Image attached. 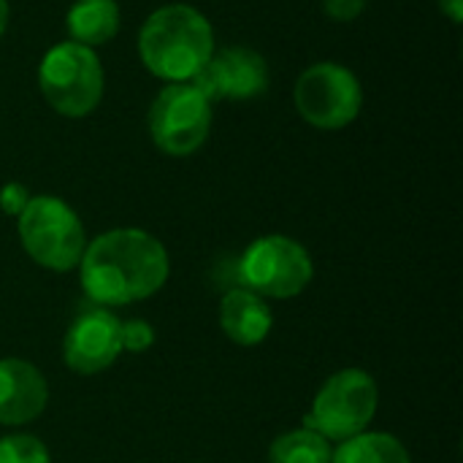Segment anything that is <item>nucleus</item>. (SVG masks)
Instances as JSON below:
<instances>
[{
    "label": "nucleus",
    "mask_w": 463,
    "mask_h": 463,
    "mask_svg": "<svg viewBox=\"0 0 463 463\" xmlns=\"http://www.w3.org/2000/svg\"><path fill=\"white\" fill-rule=\"evenodd\" d=\"M84 296L95 307H128L155 296L168 274L171 260L160 239L141 228H114L87 241L79 260Z\"/></svg>",
    "instance_id": "f257e3e1"
},
{
    "label": "nucleus",
    "mask_w": 463,
    "mask_h": 463,
    "mask_svg": "<svg viewBox=\"0 0 463 463\" xmlns=\"http://www.w3.org/2000/svg\"><path fill=\"white\" fill-rule=\"evenodd\" d=\"M214 49L212 22L187 3L155 8L138 30V57L144 68L165 84L193 81L206 68Z\"/></svg>",
    "instance_id": "f03ea898"
},
{
    "label": "nucleus",
    "mask_w": 463,
    "mask_h": 463,
    "mask_svg": "<svg viewBox=\"0 0 463 463\" xmlns=\"http://www.w3.org/2000/svg\"><path fill=\"white\" fill-rule=\"evenodd\" d=\"M38 87L52 111L68 119H81L103 100V62L95 49L76 41L54 43L38 62Z\"/></svg>",
    "instance_id": "7ed1b4c3"
},
{
    "label": "nucleus",
    "mask_w": 463,
    "mask_h": 463,
    "mask_svg": "<svg viewBox=\"0 0 463 463\" xmlns=\"http://www.w3.org/2000/svg\"><path fill=\"white\" fill-rule=\"evenodd\" d=\"M16 231L30 260L57 274L76 269L87 247L79 214L57 195H30L16 217Z\"/></svg>",
    "instance_id": "20e7f679"
},
{
    "label": "nucleus",
    "mask_w": 463,
    "mask_h": 463,
    "mask_svg": "<svg viewBox=\"0 0 463 463\" xmlns=\"http://www.w3.org/2000/svg\"><path fill=\"white\" fill-rule=\"evenodd\" d=\"M212 122L214 106L193 81L165 84L146 114L149 138L168 157L195 155L209 141Z\"/></svg>",
    "instance_id": "39448f33"
},
{
    "label": "nucleus",
    "mask_w": 463,
    "mask_h": 463,
    "mask_svg": "<svg viewBox=\"0 0 463 463\" xmlns=\"http://www.w3.org/2000/svg\"><path fill=\"white\" fill-rule=\"evenodd\" d=\"M298 117L317 130H342L364 109V87L353 68L323 60L301 71L293 87Z\"/></svg>",
    "instance_id": "423d86ee"
},
{
    "label": "nucleus",
    "mask_w": 463,
    "mask_h": 463,
    "mask_svg": "<svg viewBox=\"0 0 463 463\" xmlns=\"http://www.w3.org/2000/svg\"><path fill=\"white\" fill-rule=\"evenodd\" d=\"M380 407V391L369 372L342 369L331 374L312 402L307 429L328 442H347L369 429Z\"/></svg>",
    "instance_id": "0eeeda50"
},
{
    "label": "nucleus",
    "mask_w": 463,
    "mask_h": 463,
    "mask_svg": "<svg viewBox=\"0 0 463 463\" xmlns=\"http://www.w3.org/2000/svg\"><path fill=\"white\" fill-rule=\"evenodd\" d=\"M236 269L241 288L260 298H296L315 277V263L307 247L282 233L255 239L239 258Z\"/></svg>",
    "instance_id": "6e6552de"
},
{
    "label": "nucleus",
    "mask_w": 463,
    "mask_h": 463,
    "mask_svg": "<svg viewBox=\"0 0 463 463\" xmlns=\"http://www.w3.org/2000/svg\"><path fill=\"white\" fill-rule=\"evenodd\" d=\"M122 355L119 317L106 307H84L65 331L62 358L76 374H100Z\"/></svg>",
    "instance_id": "1a4fd4ad"
},
{
    "label": "nucleus",
    "mask_w": 463,
    "mask_h": 463,
    "mask_svg": "<svg viewBox=\"0 0 463 463\" xmlns=\"http://www.w3.org/2000/svg\"><path fill=\"white\" fill-rule=\"evenodd\" d=\"M193 84L214 100H252L269 90V62L250 46L214 49Z\"/></svg>",
    "instance_id": "9d476101"
},
{
    "label": "nucleus",
    "mask_w": 463,
    "mask_h": 463,
    "mask_svg": "<svg viewBox=\"0 0 463 463\" xmlns=\"http://www.w3.org/2000/svg\"><path fill=\"white\" fill-rule=\"evenodd\" d=\"M46 402L49 385L30 361H0V426L33 423L46 410Z\"/></svg>",
    "instance_id": "9b49d317"
},
{
    "label": "nucleus",
    "mask_w": 463,
    "mask_h": 463,
    "mask_svg": "<svg viewBox=\"0 0 463 463\" xmlns=\"http://www.w3.org/2000/svg\"><path fill=\"white\" fill-rule=\"evenodd\" d=\"M220 328L231 342L241 347H255L269 339L274 328V315L266 298L247 288H233L220 298Z\"/></svg>",
    "instance_id": "f8f14e48"
},
{
    "label": "nucleus",
    "mask_w": 463,
    "mask_h": 463,
    "mask_svg": "<svg viewBox=\"0 0 463 463\" xmlns=\"http://www.w3.org/2000/svg\"><path fill=\"white\" fill-rule=\"evenodd\" d=\"M122 24V11L117 0H73L65 14L68 41L98 49L109 43Z\"/></svg>",
    "instance_id": "ddd939ff"
},
{
    "label": "nucleus",
    "mask_w": 463,
    "mask_h": 463,
    "mask_svg": "<svg viewBox=\"0 0 463 463\" xmlns=\"http://www.w3.org/2000/svg\"><path fill=\"white\" fill-rule=\"evenodd\" d=\"M331 463H412L402 439L385 431H364L339 442Z\"/></svg>",
    "instance_id": "4468645a"
},
{
    "label": "nucleus",
    "mask_w": 463,
    "mask_h": 463,
    "mask_svg": "<svg viewBox=\"0 0 463 463\" xmlns=\"http://www.w3.org/2000/svg\"><path fill=\"white\" fill-rule=\"evenodd\" d=\"M331 442L307 426L279 434L269 450V463H331Z\"/></svg>",
    "instance_id": "2eb2a0df"
},
{
    "label": "nucleus",
    "mask_w": 463,
    "mask_h": 463,
    "mask_svg": "<svg viewBox=\"0 0 463 463\" xmlns=\"http://www.w3.org/2000/svg\"><path fill=\"white\" fill-rule=\"evenodd\" d=\"M0 463H52V458L38 437L11 434L0 439Z\"/></svg>",
    "instance_id": "dca6fc26"
},
{
    "label": "nucleus",
    "mask_w": 463,
    "mask_h": 463,
    "mask_svg": "<svg viewBox=\"0 0 463 463\" xmlns=\"http://www.w3.org/2000/svg\"><path fill=\"white\" fill-rule=\"evenodd\" d=\"M119 345L122 353H146L155 345V328L146 320H119Z\"/></svg>",
    "instance_id": "f3484780"
},
{
    "label": "nucleus",
    "mask_w": 463,
    "mask_h": 463,
    "mask_svg": "<svg viewBox=\"0 0 463 463\" xmlns=\"http://www.w3.org/2000/svg\"><path fill=\"white\" fill-rule=\"evenodd\" d=\"M27 201H30V190L22 182H8L0 187V212L3 214L19 217L22 209L27 206Z\"/></svg>",
    "instance_id": "a211bd4d"
},
{
    "label": "nucleus",
    "mask_w": 463,
    "mask_h": 463,
    "mask_svg": "<svg viewBox=\"0 0 463 463\" xmlns=\"http://www.w3.org/2000/svg\"><path fill=\"white\" fill-rule=\"evenodd\" d=\"M366 8V0H323V11L334 22H355Z\"/></svg>",
    "instance_id": "6ab92c4d"
},
{
    "label": "nucleus",
    "mask_w": 463,
    "mask_h": 463,
    "mask_svg": "<svg viewBox=\"0 0 463 463\" xmlns=\"http://www.w3.org/2000/svg\"><path fill=\"white\" fill-rule=\"evenodd\" d=\"M437 3H439V11H442L453 24H461L463 0H437Z\"/></svg>",
    "instance_id": "aec40b11"
},
{
    "label": "nucleus",
    "mask_w": 463,
    "mask_h": 463,
    "mask_svg": "<svg viewBox=\"0 0 463 463\" xmlns=\"http://www.w3.org/2000/svg\"><path fill=\"white\" fill-rule=\"evenodd\" d=\"M8 19H11V5L8 0H0V35L8 30Z\"/></svg>",
    "instance_id": "412c9836"
}]
</instances>
